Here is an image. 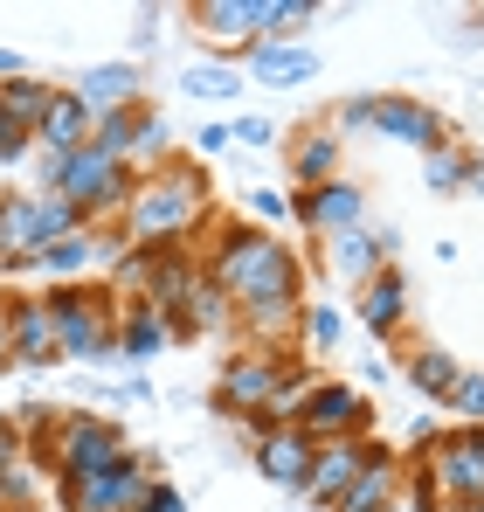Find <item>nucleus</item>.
<instances>
[{
  "label": "nucleus",
  "instance_id": "5",
  "mask_svg": "<svg viewBox=\"0 0 484 512\" xmlns=\"http://www.w3.org/2000/svg\"><path fill=\"white\" fill-rule=\"evenodd\" d=\"M291 353L298 346H236L222 367H215V416H236L249 423L256 409H270L277 395H284V367H291Z\"/></svg>",
  "mask_w": 484,
  "mask_h": 512
},
{
  "label": "nucleus",
  "instance_id": "13",
  "mask_svg": "<svg viewBox=\"0 0 484 512\" xmlns=\"http://www.w3.org/2000/svg\"><path fill=\"white\" fill-rule=\"evenodd\" d=\"M374 457H381V443H374V436L319 443V450H312V478H305V499H312V506H332V499H339V492H346V485H353V478H360V471H367Z\"/></svg>",
  "mask_w": 484,
  "mask_h": 512
},
{
  "label": "nucleus",
  "instance_id": "26",
  "mask_svg": "<svg viewBox=\"0 0 484 512\" xmlns=\"http://www.w3.org/2000/svg\"><path fill=\"white\" fill-rule=\"evenodd\" d=\"M49 97H56V84H42L35 70H21V77H0V111H7L21 132H35V125H42Z\"/></svg>",
  "mask_w": 484,
  "mask_h": 512
},
{
  "label": "nucleus",
  "instance_id": "11",
  "mask_svg": "<svg viewBox=\"0 0 484 512\" xmlns=\"http://www.w3.org/2000/svg\"><path fill=\"white\" fill-rule=\"evenodd\" d=\"M367 132H381V139H395V146H415V153H443L450 146V125L422 104V97H374V125Z\"/></svg>",
  "mask_w": 484,
  "mask_h": 512
},
{
  "label": "nucleus",
  "instance_id": "12",
  "mask_svg": "<svg viewBox=\"0 0 484 512\" xmlns=\"http://www.w3.org/2000/svg\"><path fill=\"white\" fill-rule=\"evenodd\" d=\"M187 21H194L201 42H215L229 56H242L249 42H263V0H194Z\"/></svg>",
  "mask_w": 484,
  "mask_h": 512
},
{
  "label": "nucleus",
  "instance_id": "6",
  "mask_svg": "<svg viewBox=\"0 0 484 512\" xmlns=\"http://www.w3.org/2000/svg\"><path fill=\"white\" fill-rule=\"evenodd\" d=\"M291 423L305 429L312 443H346V436H367V429H374V402H367V388H353V381H312Z\"/></svg>",
  "mask_w": 484,
  "mask_h": 512
},
{
  "label": "nucleus",
  "instance_id": "39",
  "mask_svg": "<svg viewBox=\"0 0 484 512\" xmlns=\"http://www.w3.org/2000/svg\"><path fill=\"white\" fill-rule=\"evenodd\" d=\"M21 70H28V63H21L14 49H0V77H21Z\"/></svg>",
  "mask_w": 484,
  "mask_h": 512
},
{
  "label": "nucleus",
  "instance_id": "41",
  "mask_svg": "<svg viewBox=\"0 0 484 512\" xmlns=\"http://www.w3.org/2000/svg\"><path fill=\"white\" fill-rule=\"evenodd\" d=\"M388 512H429V506H422V499H408V485H402V499H395Z\"/></svg>",
  "mask_w": 484,
  "mask_h": 512
},
{
  "label": "nucleus",
  "instance_id": "42",
  "mask_svg": "<svg viewBox=\"0 0 484 512\" xmlns=\"http://www.w3.org/2000/svg\"><path fill=\"white\" fill-rule=\"evenodd\" d=\"M457 512H484V499H471V506H457Z\"/></svg>",
  "mask_w": 484,
  "mask_h": 512
},
{
  "label": "nucleus",
  "instance_id": "3",
  "mask_svg": "<svg viewBox=\"0 0 484 512\" xmlns=\"http://www.w3.org/2000/svg\"><path fill=\"white\" fill-rule=\"evenodd\" d=\"M70 229H83V215L63 194H49V187H0V270L7 277H28L35 256L56 236H70Z\"/></svg>",
  "mask_w": 484,
  "mask_h": 512
},
{
  "label": "nucleus",
  "instance_id": "23",
  "mask_svg": "<svg viewBox=\"0 0 484 512\" xmlns=\"http://www.w3.org/2000/svg\"><path fill=\"white\" fill-rule=\"evenodd\" d=\"M325 270L346 277V284H367L374 270H388V236H374L367 222L346 229V236H332V243H325Z\"/></svg>",
  "mask_w": 484,
  "mask_h": 512
},
{
  "label": "nucleus",
  "instance_id": "37",
  "mask_svg": "<svg viewBox=\"0 0 484 512\" xmlns=\"http://www.w3.org/2000/svg\"><path fill=\"white\" fill-rule=\"evenodd\" d=\"M229 139H242V146H270L277 125H270V118H242V125H229Z\"/></svg>",
  "mask_w": 484,
  "mask_h": 512
},
{
  "label": "nucleus",
  "instance_id": "10",
  "mask_svg": "<svg viewBox=\"0 0 484 512\" xmlns=\"http://www.w3.org/2000/svg\"><path fill=\"white\" fill-rule=\"evenodd\" d=\"M7 298V340H14V367H63L56 360V319L42 305V291H0Z\"/></svg>",
  "mask_w": 484,
  "mask_h": 512
},
{
  "label": "nucleus",
  "instance_id": "4",
  "mask_svg": "<svg viewBox=\"0 0 484 512\" xmlns=\"http://www.w3.org/2000/svg\"><path fill=\"white\" fill-rule=\"evenodd\" d=\"M56 319V360H111L118 353V291L97 284H49L42 291Z\"/></svg>",
  "mask_w": 484,
  "mask_h": 512
},
{
  "label": "nucleus",
  "instance_id": "20",
  "mask_svg": "<svg viewBox=\"0 0 484 512\" xmlns=\"http://www.w3.org/2000/svg\"><path fill=\"white\" fill-rule=\"evenodd\" d=\"M402 485H408V464L395 457V450H381V457H374V464H367L325 512H388L395 499H402Z\"/></svg>",
  "mask_w": 484,
  "mask_h": 512
},
{
  "label": "nucleus",
  "instance_id": "21",
  "mask_svg": "<svg viewBox=\"0 0 484 512\" xmlns=\"http://www.w3.org/2000/svg\"><path fill=\"white\" fill-rule=\"evenodd\" d=\"M360 319H367L374 340H402V326H408V277L395 270V263L374 270V277L360 284Z\"/></svg>",
  "mask_w": 484,
  "mask_h": 512
},
{
  "label": "nucleus",
  "instance_id": "24",
  "mask_svg": "<svg viewBox=\"0 0 484 512\" xmlns=\"http://www.w3.org/2000/svg\"><path fill=\"white\" fill-rule=\"evenodd\" d=\"M166 346H173V333H166L160 312L139 298H118V360H153Z\"/></svg>",
  "mask_w": 484,
  "mask_h": 512
},
{
  "label": "nucleus",
  "instance_id": "27",
  "mask_svg": "<svg viewBox=\"0 0 484 512\" xmlns=\"http://www.w3.org/2000/svg\"><path fill=\"white\" fill-rule=\"evenodd\" d=\"M471 167H478V153L450 139L443 153H429V167H422V180H429V194H464V187H471Z\"/></svg>",
  "mask_w": 484,
  "mask_h": 512
},
{
  "label": "nucleus",
  "instance_id": "36",
  "mask_svg": "<svg viewBox=\"0 0 484 512\" xmlns=\"http://www.w3.org/2000/svg\"><path fill=\"white\" fill-rule=\"evenodd\" d=\"M222 146H236V139H229V125H201V132H194V160H215Z\"/></svg>",
  "mask_w": 484,
  "mask_h": 512
},
{
  "label": "nucleus",
  "instance_id": "38",
  "mask_svg": "<svg viewBox=\"0 0 484 512\" xmlns=\"http://www.w3.org/2000/svg\"><path fill=\"white\" fill-rule=\"evenodd\" d=\"M0 374H14V340H7V298H0Z\"/></svg>",
  "mask_w": 484,
  "mask_h": 512
},
{
  "label": "nucleus",
  "instance_id": "14",
  "mask_svg": "<svg viewBox=\"0 0 484 512\" xmlns=\"http://www.w3.org/2000/svg\"><path fill=\"white\" fill-rule=\"evenodd\" d=\"M35 499H42V464L28 450V429L21 416H0V506L35 512Z\"/></svg>",
  "mask_w": 484,
  "mask_h": 512
},
{
  "label": "nucleus",
  "instance_id": "34",
  "mask_svg": "<svg viewBox=\"0 0 484 512\" xmlns=\"http://www.w3.org/2000/svg\"><path fill=\"white\" fill-rule=\"evenodd\" d=\"M367 125H374V97H346L332 111V132H367Z\"/></svg>",
  "mask_w": 484,
  "mask_h": 512
},
{
  "label": "nucleus",
  "instance_id": "32",
  "mask_svg": "<svg viewBox=\"0 0 484 512\" xmlns=\"http://www.w3.org/2000/svg\"><path fill=\"white\" fill-rule=\"evenodd\" d=\"M28 153H35V132H21V125L0 111V167H21Z\"/></svg>",
  "mask_w": 484,
  "mask_h": 512
},
{
  "label": "nucleus",
  "instance_id": "7",
  "mask_svg": "<svg viewBox=\"0 0 484 512\" xmlns=\"http://www.w3.org/2000/svg\"><path fill=\"white\" fill-rule=\"evenodd\" d=\"M284 201H291V222L312 229V236H325V243L367 222V187H360L353 173H339V180H325V187H291Z\"/></svg>",
  "mask_w": 484,
  "mask_h": 512
},
{
  "label": "nucleus",
  "instance_id": "43",
  "mask_svg": "<svg viewBox=\"0 0 484 512\" xmlns=\"http://www.w3.org/2000/svg\"><path fill=\"white\" fill-rule=\"evenodd\" d=\"M0 512H7V506H0Z\"/></svg>",
  "mask_w": 484,
  "mask_h": 512
},
{
  "label": "nucleus",
  "instance_id": "28",
  "mask_svg": "<svg viewBox=\"0 0 484 512\" xmlns=\"http://www.w3.org/2000/svg\"><path fill=\"white\" fill-rule=\"evenodd\" d=\"M319 21V0H263V42H298V28Z\"/></svg>",
  "mask_w": 484,
  "mask_h": 512
},
{
  "label": "nucleus",
  "instance_id": "2",
  "mask_svg": "<svg viewBox=\"0 0 484 512\" xmlns=\"http://www.w3.org/2000/svg\"><path fill=\"white\" fill-rule=\"evenodd\" d=\"M35 187L63 194V201L83 215V229H111V222L125 215V201L139 194V167L104 160V153H90V146H83V153H70V160H49V153H42Z\"/></svg>",
  "mask_w": 484,
  "mask_h": 512
},
{
  "label": "nucleus",
  "instance_id": "18",
  "mask_svg": "<svg viewBox=\"0 0 484 512\" xmlns=\"http://www.w3.org/2000/svg\"><path fill=\"white\" fill-rule=\"evenodd\" d=\"M242 63H249V84L270 90H298L319 77V49H305V42H249Z\"/></svg>",
  "mask_w": 484,
  "mask_h": 512
},
{
  "label": "nucleus",
  "instance_id": "8",
  "mask_svg": "<svg viewBox=\"0 0 484 512\" xmlns=\"http://www.w3.org/2000/svg\"><path fill=\"white\" fill-rule=\"evenodd\" d=\"M90 153L125 160V167H139V160H166V153H173V146H166V118L153 111V104H125V111H111V118L90 125Z\"/></svg>",
  "mask_w": 484,
  "mask_h": 512
},
{
  "label": "nucleus",
  "instance_id": "16",
  "mask_svg": "<svg viewBox=\"0 0 484 512\" xmlns=\"http://www.w3.org/2000/svg\"><path fill=\"white\" fill-rule=\"evenodd\" d=\"M312 436L298 423H277L270 436H256L249 443V457H256V471L270 478V485H284V492H305V478H312Z\"/></svg>",
  "mask_w": 484,
  "mask_h": 512
},
{
  "label": "nucleus",
  "instance_id": "19",
  "mask_svg": "<svg viewBox=\"0 0 484 512\" xmlns=\"http://www.w3.org/2000/svg\"><path fill=\"white\" fill-rule=\"evenodd\" d=\"M90 111L77 104V90L56 84V97H49V111H42V125H35V146L49 153V160H70V153H83L90 146Z\"/></svg>",
  "mask_w": 484,
  "mask_h": 512
},
{
  "label": "nucleus",
  "instance_id": "1",
  "mask_svg": "<svg viewBox=\"0 0 484 512\" xmlns=\"http://www.w3.org/2000/svg\"><path fill=\"white\" fill-rule=\"evenodd\" d=\"M215 194H208V167L194 153H166L139 173V194L125 201V215L111 222L125 243H180L208 222Z\"/></svg>",
  "mask_w": 484,
  "mask_h": 512
},
{
  "label": "nucleus",
  "instance_id": "35",
  "mask_svg": "<svg viewBox=\"0 0 484 512\" xmlns=\"http://www.w3.org/2000/svg\"><path fill=\"white\" fill-rule=\"evenodd\" d=\"M249 215H263V222H291V201L270 194V187H256V194H249Z\"/></svg>",
  "mask_w": 484,
  "mask_h": 512
},
{
  "label": "nucleus",
  "instance_id": "30",
  "mask_svg": "<svg viewBox=\"0 0 484 512\" xmlns=\"http://www.w3.org/2000/svg\"><path fill=\"white\" fill-rule=\"evenodd\" d=\"M346 333V319L332 312V305H305V319H298V346H312V353H332Z\"/></svg>",
  "mask_w": 484,
  "mask_h": 512
},
{
  "label": "nucleus",
  "instance_id": "15",
  "mask_svg": "<svg viewBox=\"0 0 484 512\" xmlns=\"http://www.w3.org/2000/svg\"><path fill=\"white\" fill-rule=\"evenodd\" d=\"M77 104L90 118H111V111H125V104H146V70L132 63V56H118V63H90L77 84Z\"/></svg>",
  "mask_w": 484,
  "mask_h": 512
},
{
  "label": "nucleus",
  "instance_id": "40",
  "mask_svg": "<svg viewBox=\"0 0 484 512\" xmlns=\"http://www.w3.org/2000/svg\"><path fill=\"white\" fill-rule=\"evenodd\" d=\"M464 194H478V201H484V153H478V167H471V187H464Z\"/></svg>",
  "mask_w": 484,
  "mask_h": 512
},
{
  "label": "nucleus",
  "instance_id": "9",
  "mask_svg": "<svg viewBox=\"0 0 484 512\" xmlns=\"http://www.w3.org/2000/svg\"><path fill=\"white\" fill-rule=\"evenodd\" d=\"M146 485H153L146 450H125V457H118V464H104L90 485H77V492H56V506H63V512H139Z\"/></svg>",
  "mask_w": 484,
  "mask_h": 512
},
{
  "label": "nucleus",
  "instance_id": "22",
  "mask_svg": "<svg viewBox=\"0 0 484 512\" xmlns=\"http://www.w3.org/2000/svg\"><path fill=\"white\" fill-rule=\"evenodd\" d=\"M346 173V139L339 132H298L291 139V187H325V180H339Z\"/></svg>",
  "mask_w": 484,
  "mask_h": 512
},
{
  "label": "nucleus",
  "instance_id": "31",
  "mask_svg": "<svg viewBox=\"0 0 484 512\" xmlns=\"http://www.w3.org/2000/svg\"><path fill=\"white\" fill-rule=\"evenodd\" d=\"M450 409H457L464 423H478V429H484V374H478V367H464V381H457Z\"/></svg>",
  "mask_w": 484,
  "mask_h": 512
},
{
  "label": "nucleus",
  "instance_id": "17",
  "mask_svg": "<svg viewBox=\"0 0 484 512\" xmlns=\"http://www.w3.org/2000/svg\"><path fill=\"white\" fill-rule=\"evenodd\" d=\"M166 319V333L173 340H222V333H236V305H229V291L222 284H208V277H194V291L173 305V312H160Z\"/></svg>",
  "mask_w": 484,
  "mask_h": 512
},
{
  "label": "nucleus",
  "instance_id": "25",
  "mask_svg": "<svg viewBox=\"0 0 484 512\" xmlns=\"http://www.w3.org/2000/svg\"><path fill=\"white\" fill-rule=\"evenodd\" d=\"M402 374H408V388H415L422 402H443V409H450V395H457V381H464V360H450L443 346H415Z\"/></svg>",
  "mask_w": 484,
  "mask_h": 512
},
{
  "label": "nucleus",
  "instance_id": "29",
  "mask_svg": "<svg viewBox=\"0 0 484 512\" xmlns=\"http://www.w3.org/2000/svg\"><path fill=\"white\" fill-rule=\"evenodd\" d=\"M180 90H187V97H208V104H229L242 90V70L236 63H194V70L180 77Z\"/></svg>",
  "mask_w": 484,
  "mask_h": 512
},
{
  "label": "nucleus",
  "instance_id": "33",
  "mask_svg": "<svg viewBox=\"0 0 484 512\" xmlns=\"http://www.w3.org/2000/svg\"><path fill=\"white\" fill-rule=\"evenodd\" d=\"M139 512H194V506H187V492H180V485L153 478V485H146V499H139Z\"/></svg>",
  "mask_w": 484,
  "mask_h": 512
}]
</instances>
